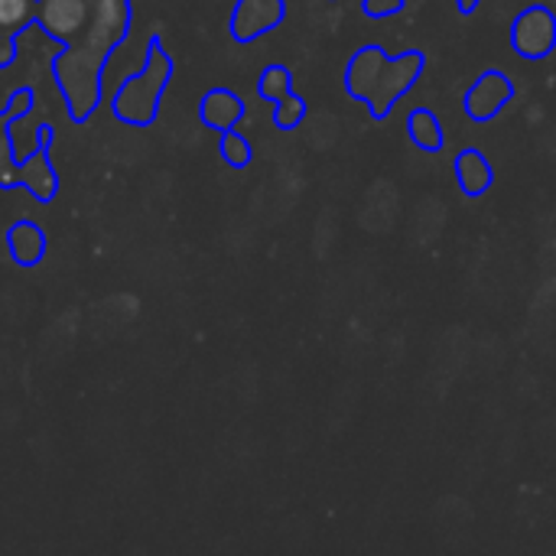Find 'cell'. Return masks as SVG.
Masks as SVG:
<instances>
[{"mask_svg":"<svg viewBox=\"0 0 556 556\" xmlns=\"http://www.w3.org/2000/svg\"><path fill=\"white\" fill-rule=\"evenodd\" d=\"M424 68L427 55L420 49L388 55L381 46H365L352 55L345 68V91L365 101L375 121H384L391 108L420 81Z\"/></svg>","mask_w":556,"mask_h":556,"instance_id":"6da1fadb","label":"cell"},{"mask_svg":"<svg viewBox=\"0 0 556 556\" xmlns=\"http://www.w3.org/2000/svg\"><path fill=\"white\" fill-rule=\"evenodd\" d=\"M511 49L521 59H547L556 49V13L544 3L521 10L511 23Z\"/></svg>","mask_w":556,"mask_h":556,"instance_id":"7a4b0ae2","label":"cell"},{"mask_svg":"<svg viewBox=\"0 0 556 556\" xmlns=\"http://www.w3.org/2000/svg\"><path fill=\"white\" fill-rule=\"evenodd\" d=\"M515 81L505 75V72H498V68H489V72H482L476 81H472V88L466 91V114L476 121V124H489V121H495L511 101H515Z\"/></svg>","mask_w":556,"mask_h":556,"instance_id":"3957f363","label":"cell"},{"mask_svg":"<svg viewBox=\"0 0 556 556\" xmlns=\"http://www.w3.org/2000/svg\"><path fill=\"white\" fill-rule=\"evenodd\" d=\"M88 0H39L36 16L46 33L59 39H72L85 23H88Z\"/></svg>","mask_w":556,"mask_h":556,"instance_id":"277c9868","label":"cell"},{"mask_svg":"<svg viewBox=\"0 0 556 556\" xmlns=\"http://www.w3.org/2000/svg\"><path fill=\"white\" fill-rule=\"evenodd\" d=\"M283 20V0H241L235 16H231V29L238 39H257L261 33L274 29Z\"/></svg>","mask_w":556,"mask_h":556,"instance_id":"5b68a950","label":"cell"},{"mask_svg":"<svg viewBox=\"0 0 556 556\" xmlns=\"http://www.w3.org/2000/svg\"><path fill=\"white\" fill-rule=\"evenodd\" d=\"M456 182H459V189L469 195V199H479V195H485L489 189H492V182H495V169H492V160L482 153V150H476V147H469V150H463L459 156H456Z\"/></svg>","mask_w":556,"mask_h":556,"instance_id":"8992f818","label":"cell"},{"mask_svg":"<svg viewBox=\"0 0 556 556\" xmlns=\"http://www.w3.org/2000/svg\"><path fill=\"white\" fill-rule=\"evenodd\" d=\"M407 130H410V140L427 150V153H440L446 137H443V124L440 117L430 111V108H414L410 117H407Z\"/></svg>","mask_w":556,"mask_h":556,"instance_id":"52a82bcc","label":"cell"},{"mask_svg":"<svg viewBox=\"0 0 556 556\" xmlns=\"http://www.w3.org/2000/svg\"><path fill=\"white\" fill-rule=\"evenodd\" d=\"M244 114V104L231 94V91H212L202 101V121L218 127V130H231Z\"/></svg>","mask_w":556,"mask_h":556,"instance_id":"ba28073f","label":"cell"},{"mask_svg":"<svg viewBox=\"0 0 556 556\" xmlns=\"http://www.w3.org/2000/svg\"><path fill=\"white\" fill-rule=\"evenodd\" d=\"M10 244L20 264H36L42 257V235L36 225H16L10 235Z\"/></svg>","mask_w":556,"mask_h":556,"instance_id":"9c48e42d","label":"cell"},{"mask_svg":"<svg viewBox=\"0 0 556 556\" xmlns=\"http://www.w3.org/2000/svg\"><path fill=\"white\" fill-rule=\"evenodd\" d=\"M36 13V0H0V36L16 33Z\"/></svg>","mask_w":556,"mask_h":556,"instance_id":"30bf717a","label":"cell"},{"mask_svg":"<svg viewBox=\"0 0 556 556\" xmlns=\"http://www.w3.org/2000/svg\"><path fill=\"white\" fill-rule=\"evenodd\" d=\"M290 85H293L290 72H287L283 65H274V68H267L264 78H261V94L270 98V101H280V98H287V94L293 91Z\"/></svg>","mask_w":556,"mask_h":556,"instance_id":"8fae6325","label":"cell"},{"mask_svg":"<svg viewBox=\"0 0 556 556\" xmlns=\"http://www.w3.org/2000/svg\"><path fill=\"white\" fill-rule=\"evenodd\" d=\"M303 117H306V104H303L300 94L290 91L287 98L277 101V124H280V127H296Z\"/></svg>","mask_w":556,"mask_h":556,"instance_id":"7c38bea8","label":"cell"},{"mask_svg":"<svg viewBox=\"0 0 556 556\" xmlns=\"http://www.w3.org/2000/svg\"><path fill=\"white\" fill-rule=\"evenodd\" d=\"M222 153H225V160H228L231 166H248V160H251V147H248V140H244L241 134H235V130H225Z\"/></svg>","mask_w":556,"mask_h":556,"instance_id":"4fadbf2b","label":"cell"},{"mask_svg":"<svg viewBox=\"0 0 556 556\" xmlns=\"http://www.w3.org/2000/svg\"><path fill=\"white\" fill-rule=\"evenodd\" d=\"M29 173H33V179H29V186H33V192L36 195H52V189H55V179H52V173L42 166V156H36V163L29 166Z\"/></svg>","mask_w":556,"mask_h":556,"instance_id":"5bb4252c","label":"cell"},{"mask_svg":"<svg viewBox=\"0 0 556 556\" xmlns=\"http://www.w3.org/2000/svg\"><path fill=\"white\" fill-rule=\"evenodd\" d=\"M407 7V0H362V10L371 16V20H384V16H394Z\"/></svg>","mask_w":556,"mask_h":556,"instance_id":"9a60e30c","label":"cell"},{"mask_svg":"<svg viewBox=\"0 0 556 556\" xmlns=\"http://www.w3.org/2000/svg\"><path fill=\"white\" fill-rule=\"evenodd\" d=\"M13 173V150H10V137H7V127L0 121V182H7Z\"/></svg>","mask_w":556,"mask_h":556,"instance_id":"2e32d148","label":"cell"},{"mask_svg":"<svg viewBox=\"0 0 556 556\" xmlns=\"http://www.w3.org/2000/svg\"><path fill=\"white\" fill-rule=\"evenodd\" d=\"M456 3H459V13H466V16H469V13H472V10H476L482 0H456Z\"/></svg>","mask_w":556,"mask_h":556,"instance_id":"e0dca14e","label":"cell"}]
</instances>
